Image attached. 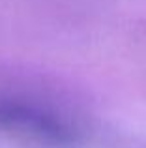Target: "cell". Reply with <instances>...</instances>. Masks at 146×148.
<instances>
[{
  "mask_svg": "<svg viewBox=\"0 0 146 148\" xmlns=\"http://www.w3.org/2000/svg\"><path fill=\"white\" fill-rule=\"evenodd\" d=\"M0 118H21V120H26V114H19L17 111H11L10 107L6 111H0ZM28 130H38V131H51V133H56V127L53 126V122H43L41 116L34 118L32 122L28 124Z\"/></svg>",
  "mask_w": 146,
  "mask_h": 148,
  "instance_id": "cell-1",
  "label": "cell"
}]
</instances>
